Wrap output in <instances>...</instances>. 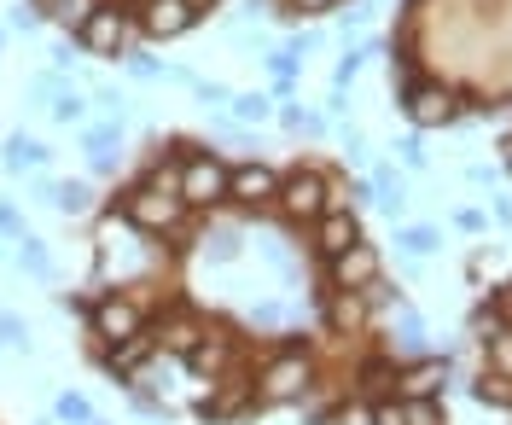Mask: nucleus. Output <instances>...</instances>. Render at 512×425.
Instances as JSON below:
<instances>
[{
	"label": "nucleus",
	"instance_id": "nucleus-1",
	"mask_svg": "<svg viewBox=\"0 0 512 425\" xmlns=\"http://www.w3.org/2000/svg\"><path fill=\"white\" fill-rule=\"evenodd\" d=\"M123 222H134L140 233H181L187 204H181L175 187H163V181H134L123 193Z\"/></svg>",
	"mask_w": 512,
	"mask_h": 425
},
{
	"label": "nucleus",
	"instance_id": "nucleus-2",
	"mask_svg": "<svg viewBox=\"0 0 512 425\" xmlns=\"http://www.w3.org/2000/svg\"><path fill=\"white\" fill-rule=\"evenodd\" d=\"M175 193H181V204H187V210H216V204L227 198V164L216 158V152L192 146L187 164L175 169Z\"/></svg>",
	"mask_w": 512,
	"mask_h": 425
},
{
	"label": "nucleus",
	"instance_id": "nucleus-3",
	"mask_svg": "<svg viewBox=\"0 0 512 425\" xmlns=\"http://www.w3.org/2000/svg\"><path fill=\"white\" fill-rule=\"evenodd\" d=\"M274 210L286 216V222H315L332 210V187H326V175L309 164H297L291 175H280V193H274Z\"/></svg>",
	"mask_w": 512,
	"mask_h": 425
},
{
	"label": "nucleus",
	"instance_id": "nucleus-4",
	"mask_svg": "<svg viewBox=\"0 0 512 425\" xmlns=\"http://www.w3.org/2000/svg\"><path fill=\"white\" fill-rule=\"evenodd\" d=\"M315 391V361L303 350H286L280 361H268L262 385H256V408H286V402H303Z\"/></svg>",
	"mask_w": 512,
	"mask_h": 425
},
{
	"label": "nucleus",
	"instance_id": "nucleus-5",
	"mask_svg": "<svg viewBox=\"0 0 512 425\" xmlns=\"http://www.w3.org/2000/svg\"><path fill=\"white\" fill-rule=\"evenodd\" d=\"M88 327H94L99 344H128V338L146 332V309L123 292H99L94 303H88Z\"/></svg>",
	"mask_w": 512,
	"mask_h": 425
},
{
	"label": "nucleus",
	"instance_id": "nucleus-6",
	"mask_svg": "<svg viewBox=\"0 0 512 425\" xmlns=\"http://www.w3.org/2000/svg\"><path fill=\"white\" fill-rule=\"evenodd\" d=\"M128 35H134V18H128L123 6H111V0H99L94 18L76 30V41L94 53V59H128Z\"/></svg>",
	"mask_w": 512,
	"mask_h": 425
},
{
	"label": "nucleus",
	"instance_id": "nucleus-7",
	"mask_svg": "<svg viewBox=\"0 0 512 425\" xmlns=\"http://www.w3.org/2000/svg\"><path fill=\"white\" fill-rule=\"evenodd\" d=\"M384 274L379 262V245H350V251H338V257H326V280H332V292H367L373 280Z\"/></svg>",
	"mask_w": 512,
	"mask_h": 425
},
{
	"label": "nucleus",
	"instance_id": "nucleus-8",
	"mask_svg": "<svg viewBox=\"0 0 512 425\" xmlns=\"http://www.w3.org/2000/svg\"><path fill=\"white\" fill-rule=\"evenodd\" d=\"M128 18L152 35V41H175V35H187L198 24V12H192L187 0H140Z\"/></svg>",
	"mask_w": 512,
	"mask_h": 425
},
{
	"label": "nucleus",
	"instance_id": "nucleus-9",
	"mask_svg": "<svg viewBox=\"0 0 512 425\" xmlns=\"http://www.w3.org/2000/svg\"><path fill=\"white\" fill-rule=\"evenodd\" d=\"M274 193H280V175L268 164H233L227 169V198H239L245 210H262V204H274Z\"/></svg>",
	"mask_w": 512,
	"mask_h": 425
},
{
	"label": "nucleus",
	"instance_id": "nucleus-10",
	"mask_svg": "<svg viewBox=\"0 0 512 425\" xmlns=\"http://www.w3.org/2000/svg\"><path fill=\"white\" fill-rule=\"evenodd\" d=\"M402 111L414 117L419 129H437V123L454 117V94L437 88V82H408V88H402Z\"/></svg>",
	"mask_w": 512,
	"mask_h": 425
},
{
	"label": "nucleus",
	"instance_id": "nucleus-11",
	"mask_svg": "<svg viewBox=\"0 0 512 425\" xmlns=\"http://www.w3.org/2000/svg\"><path fill=\"white\" fill-rule=\"evenodd\" d=\"M350 245H361L355 210H326V216H315V251L320 257H338V251H350Z\"/></svg>",
	"mask_w": 512,
	"mask_h": 425
},
{
	"label": "nucleus",
	"instance_id": "nucleus-12",
	"mask_svg": "<svg viewBox=\"0 0 512 425\" xmlns=\"http://www.w3.org/2000/svg\"><path fill=\"white\" fill-rule=\"evenodd\" d=\"M152 344H163L169 356H192V350L204 344V321H198V315H187V309H175V315H163V321H158Z\"/></svg>",
	"mask_w": 512,
	"mask_h": 425
},
{
	"label": "nucleus",
	"instance_id": "nucleus-13",
	"mask_svg": "<svg viewBox=\"0 0 512 425\" xmlns=\"http://www.w3.org/2000/svg\"><path fill=\"white\" fill-rule=\"evenodd\" d=\"M437 385H448V361H419V367H408V373H396L402 402H414V396H437Z\"/></svg>",
	"mask_w": 512,
	"mask_h": 425
},
{
	"label": "nucleus",
	"instance_id": "nucleus-14",
	"mask_svg": "<svg viewBox=\"0 0 512 425\" xmlns=\"http://www.w3.org/2000/svg\"><path fill=\"white\" fill-rule=\"evenodd\" d=\"M367 321V292H326V327L332 332H355Z\"/></svg>",
	"mask_w": 512,
	"mask_h": 425
},
{
	"label": "nucleus",
	"instance_id": "nucleus-15",
	"mask_svg": "<svg viewBox=\"0 0 512 425\" xmlns=\"http://www.w3.org/2000/svg\"><path fill=\"white\" fill-rule=\"evenodd\" d=\"M41 164H47V146L30 140V134H12L6 152H0V169H6V175H24V169H41Z\"/></svg>",
	"mask_w": 512,
	"mask_h": 425
},
{
	"label": "nucleus",
	"instance_id": "nucleus-16",
	"mask_svg": "<svg viewBox=\"0 0 512 425\" xmlns=\"http://www.w3.org/2000/svg\"><path fill=\"white\" fill-rule=\"evenodd\" d=\"M227 356H233V338H210V332H204V344L187 356V367L192 373H210V385H216V373L227 367Z\"/></svg>",
	"mask_w": 512,
	"mask_h": 425
},
{
	"label": "nucleus",
	"instance_id": "nucleus-17",
	"mask_svg": "<svg viewBox=\"0 0 512 425\" xmlns=\"http://www.w3.org/2000/svg\"><path fill=\"white\" fill-rule=\"evenodd\" d=\"M53 210H64V216H88L94 210V187L88 181H53V198H47Z\"/></svg>",
	"mask_w": 512,
	"mask_h": 425
},
{
	"label": "nucleus",
	"instance_id": "nucleus-18",
	"mask_svg": "<svg viewBox=\"0 0 512 425\" xmlns=\"http://www.w3.org/2000/svg\"><path fill=\"white\" fill-rule=\"evenodd\" d=\"M35 6H41V12H47L53 24H64V30H82V24L94 18L99 0H35Z\"/></svg>",
	"mask_w": 512,
	"mask_h": 425
},
{
	"label": "nucleus",
	"instance_id": "nucleus-19",
	"mask_svg": "<svg viewBox=\"0 0 512 425\" xmlns=\"http://www.w3.org/2000/svg\"><path fill=\"white\" fill-rule=\"evenodd\" d=\"M18 268L35 274V280H53V251H47L35 233H24V239H18Z\"/></svg>",
	"mask_w": 512,
	"mask_h": 425
},
{
	"label": "nucleus",
	"instance_id": "nucleus-20",
	"mask_svg": "<svg viewBox=\"0 0 512 425\" xmlns=\"http://www.w3.org/2000/svg\"><path fill=\"white\" fill-rule=\"evenodd\" d=\"M53 420L59 425H88L94 420V402H88L82 391H64L59 402H53Z\"/></svg>",
	"mask_w": 512,
	"mask_h": 425
},
{
	"label": "nucleus",
	"instance_id": "nucleus-21",
	"mask_svg": "<svg viewBox=\"0 0 512 425\" xmlns=\"http://www.w3.org/2000/svg\"><path fill=\"white\" fill-rule=\"evenodd\" d=\"M47 111H53V123H88V99L76 94V88H59Z\"/></svg>",
	"mask_w": 512,
	"mask_h": 425
},
{
	"label": "nucleus",
	"instance_id": "nucleus-22",
	"mask_svg": "<svg viewBox=\"0 0 512 425\" xmlns=\"http://www.w3.org/2000/svg\"><path fill=\"white\" fill-rule=\"evenodd\" d=\"M268 94H233L227 99V111H233V123H268Z\"/></svg>",
	"mask_w": 512,
	"mask_h": 425
},
{
	"label": "nucleus",
	"instance_id": "nucleus-23",
	"mask_svg": "<svg viewBox=\"0 0 512 425\" xmlns=\"http://www.w3.org/2000/svg\"><path fill=\"white\" fill-rule=\"evenodd\" d=\"M280 123H286L291 134H320L326 129V117H320V111H303V105H280Z\"/></svg>",
	"mask_w": 512,
	"mask_h": 425
},
{
	"label": "nucleus",
	"instance_id": "nucleus-24",
	"mask_svg": "<svg viewBox=\"0 0 512 425\" xmlns=\"http://www.w3.org/2000/svg\"><path fill=\"white\" fill-rule=\"evenodd\" d=\"M0 350H30V327H24V315H6V309H0Z\"/></svg>",
	"mask_w": 512,
	"mask_h": 425
},
{
	"label": "nucleus",
	"instance_id": "nucleus-25",
	"mask_svg": "<svg viewBox=\"0 0 512 425\" xmlns=\"http://www.w3.org/2000/svg\"><path fill=\"white\" fill-rule=\"evenodd\" d=\"M396 245H402L408 257H431V251H437V228H408V233H396Z\"/></svg>",
	"mask_w": 512,
	"mask_h": 425
},
{
	"label": "nucleus",
	"instance_id": "nucleus-26",
	"mask_svg": "<svg viewBox=\"0 0 512 425\" xmlns=\"http://www.w3.org/2000/svg\"><path fill=\"white\" fill-rule=\"evenodd\" d=\"M41 18H47V12H41V6H35V0H18V6H12V12H6V24H12V30H18V35L41 30Z\"/></svg>",
	"mask_w": 512,
	"mask_h": 425
},
{
	"label": "nucleus",
	"instance_id": "nucleus-27",
	"mask_svg": "<svg viewBox=\"0 0 512 425\" xmlns=\"http://www.w3.org/2000/svg\"><path fill=\"white\" fill-rule=\"evenodd\" d=\"M384 385H396V367H390V361H367V367H361V391L379 396Z\"/></svg>",
	"mask_w": 512,
	"mask_h": 425
},
{
	"label": "nucleus",
	"instance_id": "nucleus-28",
	"mask_svg": "<svg viewBox=\"0 0 512 425\" xmlns=\"http://www.w3.org/2000/svg\"><path fill=\"white\" fill-rule=\"evenodd\" d=\"M478 402H495V408H512V379H501V373L489 379V373H483V379H478Z\"/></svg>",
	"mask_w": 512,
	"mask_h": 425
},
{
	"label": "nucleus",
	"instance_id": "nucleus-29",
	"mask_svg": "<svg viewBox=\"0 0 512 425\" xmlns=\"http://www.w3.org/2000/svg\"><path fill=\"white\" fill-rule=\"evenodd\" d=\"M489 361H495L501 379H512V327H501L495 338H489Z\"/></svg>",
	"mask_w": 512,
	"mask_h": 425
},
{
	"label": "nucleus",
	"instance_id": "nucleus-30",
	"mask_svg": "<svg viewBox=\"0 0 512 425\" xmlns=\"http://www.w3.org/2000/svg\"><path fill=\"white\" fill-rule=\"evenodd\" d=\"M402 414H408V425H443V408H437L431 396H414V402H402Z\"/></svg>",
	"mask_w": 512,
	"mask_h": 425
},
{
	"label": "nucleus",
	"instance_id": "nucleus-31",
	"mask_svg": "<svg viewBox=\"0 0 512 425\" xmlns=\"http://www.w3.org/2000/svg\"><path fill=\"white\" fill-rule=\"evenodd\" d=\"M367 425H408V414H402V402L379 396V402H373V414H367Z\"/></svg>",
	"mask_w": 512,
	"mask_h": 425
},
{
	"label": "nucleus",
	"instance_id": "nucleus-32",
	"mask_svg": "<svg viewBox=\"0 0 512 425\" xmlns=\"http://www.w3.org/2000/svg\"><path fill=\"white\" fill-rule=\"evenodd\" d=\"M361 59H367V53H361V47H350V53L338 59V70H332V88H344V82H355V70H361Z\"/></svg>",
	"mask_w": 512,
	"mask_h": 425
},
{
	"label": "nucleus",
	"instance_id": "nucleus-33",
	"mask_svg": "<svg viewBox=\"0 0 512 425\" xmlns=\"http://www.w3.org/2000/svg\"><path fill=\"white\" fill-rule=\"evenodd\" d=\"M128 76L152 82V76H163V65H158V59H146V53H134V47H128Z\"/></svg>",
	"mask_w": 512,
	"mask_h": 425
},
{
	"label": "nucleus",
	"instance_id": "nucleus-34",
	"mask_svg": "<svg viewBox=\"0 0 512 425\" xmlns=\"http://www.w3.org/2000/svg\"><path fill=\"white\" fill-rule=\"evenodd\" d=\"M0 233L24 239V216H18V204H12V198H0Z\"/></svg>",
	"mask_w": 512,
	"mask_h": 425
},
{
	"label": "nucleus",
	"instance_id": "nucleus-35",
	"mask_svg": "<svg viewBox=\"0 0 512 425\" xmlns=\"http://www.w3.org/2000/svg\"><path fill=\"white\" fill-rule=\"evenodd\" d=\"M332 0H286V12L291 18H315V12H326Z\"/></svg>",
	"mask_w": 512,
	"mask_h": 425
},
{
	"label": "nucleus",
	"instance_id": "nucleus-36",
	"mask_svg": "<svg viewBox=\"0 0 512 425\" xmlns=\"http://www.w3.org/2000/svg\"><path fill=\"white\" fill-rule=\"evenodd\" d=\"M396 152H402V164L408 169H425V146H419V140H402Z\"/></svg>",
	"mask_w": 512,
	"mask_h": 425
},
{
	"label": "nucleus",
	"instance_id": "nucleus-37",
	"mask_svg": "<svg viewBox=\"0 0 512 425\" xmlns=\"http://www.w3.org/2000/svg\"><path fill=\"white\" fill-rule=\"evenodd\" d=\"M47 59H53V70H70V65H76V59H70V47H64V41H59V47H53V53H47Z\"/></svg>",
	"mask_w": 512,
	"mask_h": 425
},
{
	"label": "nucleus",
	"instance_id": "nucleus-38",
	"mask_svg": "<svg viewBox=\"0 0 512 425\" xmlns=\"http://www.w3.org/2000/svg\"><path fill=\"white\" fill-rule=\"evenodd\" d=\"M192 12H210V6H216V0H187Z\"/></svg>",
	"mask_w": 512,
	"mask_h": 425
},
{
	"label": "nucleus",
	"instance_id": "nucleus-39",
	"mask_svg": "<svg viewBox=\"0 0 512 425\" xmlns=\"http://www.w3.org/2000/svg\"><path fill=\"white\" fill-rule=\"evenodd\" d=\"M88 425H111V420H99V414H94V420H88Z\"/></svg>",
	"mask_w": 512,
	"mask_h": 425
},
{
	"label": "nucleus",
	"instance_id": "nucleus-40",
	"mask_svg": "<svg viewBox=\"0 0 512 425\" xmlns=\"http://www.w3.org/2000/svg\"><path fill=\"white\" fill-rule=\"evenodd\" d=\"M0 47H6V30H0Z\"/></svg>",
	"mask_w": 512,
	"mask_h": 425
},
{
	"label": "nucleus",
	"instance_id": "nucleus-41",
	"mask_svg": "<svg viewBox=\"0 0 512 425\" xmlns=\"http://www.w3.org/2000/svg\"><path fill=\"white\" fill-rule=\"evenodd\" d=\"M41 425H53V420H41Z\"/></svg>",
	"mask_w": 512,
	"mask_h": 425
},
{
	"label": "nucleus",
	"instance_id": "nucleus-42",
	"mask_svg": "<svg viewBox=\"0 0 512 425\" xmlns=\"http://www.w3.org/2000/svg\"><path fill=\"white\" fill-rule=\"evenodd\" d=\"M0 257H6V251H0Z\"/></svg>",
	"mask_w": 512,
	"mask_h": 425
}]
</instances>
